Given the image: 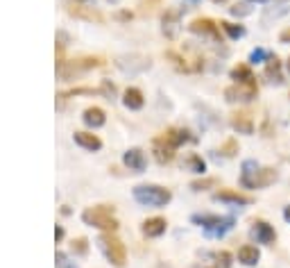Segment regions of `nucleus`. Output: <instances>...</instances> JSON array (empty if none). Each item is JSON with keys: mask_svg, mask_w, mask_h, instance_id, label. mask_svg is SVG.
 Masks as SVG:
<instances>
[{"mask_svg": "<svg viewBox=\"0 0 290 268\" xmlns=\"http://www.w3.org/2000/svg\"><path fill=\"white\" fill-rule=\"evenodd\" d=\"M188 28H190V32H195V34H209V36H213V39H220L218 25H215V21H211V18H195Z\"/></svg>", "mask_w": 290, "mask_h": 268, "instance_id": "9", "label": "nucleus"}, {"mask_svg": "<svg viewBox=\"0 0 290 268\" xmlns=\"http://www.w3.org/2000/svg\"><path fill=\"white\" fill-rule=\"evenodd\" d=\"M288 71H290V60H288Z\"/></svg>", "mask_w": 290, "mask_h": 268, "instance_id": "32", "label": "nucleus"}, {"mask_svg": "<svg viewBox=\"0 0 290 268\" xmlns=\"http://www.w3.org/2000/svg\"><path fill=\"white\" fill-rule=\"evenodd\" d=\"M231 125H234V130L243 132V134H252V132H254V116H252V112H247V109L234 112L231 114Z\"/></svg>", "mask_w": 290, "mask_h": 268, "instance_id": "7", "label": "nucleus"}, {"mask_svg": "<svg viewBox=\"0 0 290 268\" xmlns=\"http://www.w3.org/2000/svg\"><path fill=\"white\" fill-rule=\"evenodd\" d=\"M161 0H141V12L143 14H152L154 7H159Z\"/></svg>", "mask_w": 290, "mask_h": 268, "instance_id": "27", "label": "nucleus"}, {"mask_svg": "<svg viewBox=\"0 0 290 268\" xmlns=\"http://www.w3.org/2000/svg\"><path fill=\"white\" fill-rule=\"evenodd\" d=\"M213 2H227V0H213Z\"/></svg>", "mask_w": 290, "mask_h": 268, "instance_id": "31", "label": "nucleus"}, {"mask_svg": "<svg viewBox=\"0 0 290 268\" xmlns=\"http://www.w3.org/2000/svg\"><path fill=\"white\" fill-rule=\"evenodd\" d=\"M125 164L132 168V171H143L145 168V157H143L141 150H130L127 155H125Z\"/></svg>", "mask_w": 290, "mask_h": 268, "instance_id": "19", "label": "nucleus"}, {"mask_svg": "<svg viewBox=\"0 0 290 268\" xmlns=\"http://www.w3.org/2000/svg\"><path fill=\"white\" fill-rule=\"evenodd\" d=\"M84 123H86V125H93V127L105 125V112H102L100 107H89L84 112Z\"/></svg>", "mask_w": 290, "mask_h": 268, "instance_id": "18", "label": "nucleus"}, {"mask_svg": "<svg viewBox=\"0 0 290 268\" xmlns=\"http://www.w3.org/2000/svg\"><path fill=\"white\" fill-rule=\"evenodd\" d=\"M102 248H105L109 262H111L113 266H125V262H127V252H125V245L118 237L105 234V237H102Z\"/></svg>", "mask_w": 290, "mask_h": 268, "instance_id": "4", "label": "nucleus"}, {"mask_svg": "<svg viewBox=\"0 0 290 268\" xmlns=\"http://www.w3.org/2000/svg\"><path fill=\"white\" fill-rule=\"evenodd\" d=\"M227 100H252L259 95V87L256 82H245V84H234L225 89Z\"/></svg>", "mask_w": 290, "mask_h": 268, "instance_id": "6", "label": "nucleus"}, {"mask_svg": "<svg viewBox=\"0 0 290 268\" xmlns=\"http://www.w3.org/2000/svg\"><path fill=\"white\" fill-rule=\"evenodd\" d=\"M254 232H256V238H259L261 243L265 245H272L277 241V232H274L272 225H267L265 221H256L254 223Z\"/></svg>", "mask_w": 290, "mask_h": 268, "instance_id": "11", "label": "nucleus"}, {"mask_svg": "<svg viewBox=\"0 0 290 268\" xmlns=\"http://www.w3.org/2000/svg\"><path fill=\"white\" fill-rule=\"evenodd\" d=\"M163 141L168 143V146H172V148H177L179 143H184L186 141V132H182V130H175V127H170V130H166L163 132Z\"/></svg>", "mask_w": 290, "mask_h": 268, "instance_id": "20", "label": "nucleus"}, {"mask_svg": "<svg viewBox=\"0 0 290 268\" xmlns=\"http://www.w3.org/2000/svg\"><path fill=\"white\" fill-rule=\"evenodd\" d=\"M220 152H222L225 157H234L238 152V143L234 141V139H229V141L222 143V150H220Z\"/></svg>", "mask_w": 290, "mask_h": 268, "instance_id": "25", "label": "nucleus"}, {"mask_svg": "<svg viewBox=\"0 0 290 268\" xmlns=\"http://www.w3.org/2000/svg\"><path fill=\"white\" fill-rule=\"evenodd\" d=\"M186 166L188 168H193L195 173H204V161H202V157H197V155H190L188 159H186Z\"/></svg>", "mask_w": 290, "mask_h": 268, "instance_id": "23", "label": "nucleus"}, {"mask_svg": "<svg viewBox=\"0 0 290 268\" xmlns=\"http://www.w3.org/2000/svg\"><path fill=\"white\" fill-rule=\"evenodd\" d=\"M274 179H277V171L274 168H256V171H245L243 173V184L247 189L270 186Z\"/></svg>", "mask_w": 290, "mask_h": 268, "instance_id": "3", "label": "nucleus"}, {"mask_svg": "<svg viewBox=\"0 0 290 268\" xmlns=\"http://www.w3.org/2000/svg\"><path fill=\"white\" fill-rule=\"evenodd\" d=\"M279 39H281L284 43H290V28H288V30L281 32V36H279Z\"/></svg>", "mask_w": 290, "mask_h": 268, "instance_id": "29", "label": "nucleus"}, {"mask_svg": "<svg viewBox=\"0 0 290 268\" xmlns=\"http://www.w3.org/2000/svg\"><path fill=\"white\" fill-rule=\"evenodd\" d=\"M125 105H127V107L130 109H141L143 107V91L141 89H136V87H130V89L125 91Z\"/></svg>", "mask_w": 290, "mask_h": 268, "instance_id": "16", "label": "nucleus"}, {"mask_svg": "<svg viewBox=\"0 0 290 268\" xmlns=\"http://www.w3.org/2000/svg\"><path fill=\"white\" fill-rule=\"evenodd\" d=\"M102 64H105L102 57H77V60H71V61H61L59 64V75L61 78H68L71 73L86 71V68H95V66H102Z\"/></svg>", "mask_w": 290, "mask_h": 268, "instance_id": "5", "label": "nucleus"}, {"mask_svg": "<svg viewBox=\"0 0 290 268\" xmlns=\"http://www.w3.org/2000/svg\"><path fill=\"white\" fill-rule=\"evenodd\" d=\"M259 259H261V252L256 245H243L238 250V262L245 264V266H254V264H259Z\"/></svg>", "mask_w": 290, "mask_h": 268, "instance_id": "14", "label": "nucleus"}, {"mask_svg": "<svg viewBox=\"0 0 290 268\" xmlns=\"http://www.w3.org/2000/svg\"><path fill=\"white\" fill-rule=\"evenodd\" d=\"M163 232H166V218H161V216H154V218H148L143 223V234L145 237L154 238V237H161Z\"/></svg>", "mask_w": 290, "mask_h": 268, "instance_id": "12", "label": "nucleus"}, {"mask_svg": "<svg viewBox=\"0 0 290 268\" xmlns=\"http://www.w3.org/2000/svg\"><path fill=\"white\" fill-rule=\"evenodd\" d=\"M77 248V252H86V241L84 238H77V241H73V250Z\"/></svg>", "mask_w": 290, "mask_h": 268, "instance_id": "28", "label": "nucleus"}, {"mask_svg": "<svg viewBox=\"0 0 290 268\" xmlns=\"http://www.w3.org/2000/svg\"><path fill=\"white\" fill-rule=\"evenodd\" d=\"M218 200H225V203H236V205H249L254 198L247 196V193H240V191H234V189H220L215 193Z\"/></svg>", "mask_w": 290, "mask_h": 268, "instance_id": "10", "label": "nucleus"}, {"mask_svg": "<svg viewBox=\"0 0 290 268\" xmlns=\"http://www.w3.org/2000/svg\"><path fill=\"white\" fill-rule=\"evenodd\" d=\"M222 30L227 32V34L231 36V39H238V36H243L245 34V28L243 25H234V23H227V21H222Z\"/></svg>", "mask_w": 290, "mask_h": 268, "instance_id": "22", "label": "nucleus"}, {"mask_svg": "<svg viewBox=\"0 0 290 268\" xmlns=\"http://www.w3.org/2000/svg\"><path fill=\"white\" fill-rule=\"evenodd\" d=\"M75 141L82 146V148H86V150H98L102 146V141L95 134H89V132H77L75 134Z\"/></svg>", "mask_w": 290, "mask_h": 268, "instance_id": "17", "label": "nucleus"}, {"mask_svg": "<svg viewBox=\"0 0 290 268\" xmlns=\"http://www.w3.org/2000/svg\"><path fill=\"white\" fill-rule=\"evenodd\" d=\"M84 221L89 225H95L100 230H116L118 221L113 218V209L107 205H98V207H91L84 211Z\"/></svg>", "mask_w": 290, "mask_h": 268, "instance_id": "1", "label": "nucleus"}, {"mask_svg": "<svg viewBox=\"0 0 290 268\" xmlns=\"http://www.w3.org/2000/svg\"><path fill=\"white\" fill-rule=\"evenodd\" d=\"M166 57H168V60H170L175 66H177L179 71H186V73H190V71H193V66L188 64V60H186L184 55L175 53V50H168V53H166Z\"/></svg>", "mask_w": 290, "mask_h": 268, "instance_id": "21", "label": "nucleus"}, {"mask_svg": "<svg viewBox=\"0 0 290 268\" xmlns=\"http://www.w3.org/2000/svg\"><path fill=\"white\" fill-rule=\"evenodd\" d=\"M279 68H281V61L277 60V57H272V60H267V68H265V73L270 75V78H277V82L281 80V75H279Z\"/></svg>", "mask_w": 290, "mask_h": 268, "instance_id": "24", "label": "nucleus"}, {"mask_svg": "<svg viewBox=\"0 0 290 268\" xmlns=\"http://www.w3.org/2000/svg\"><path fill=\"white\" fill-rule=\"evenodd\" d=\"M231 80H236V84H245V82H256L254 73L247 64H238L231 68Z\"/></svg>", "mask_w": 290, "mask_h": 268, "instance_id": "15", "label": "nucleus"}, {"mask_svg": "<svg viewBox=\"0 0 290 268\" xmlns=\"http://www.w3.org/2000/svg\"><path fill=\"white\" fill-rule=\"evenodd\" d=\"M215 184H218V179L215 178H207V179H195L190 186H193L195 191H202V189H207V186H215Z\"/></svg>", "mask_w": 290, "mask_h": 268, "instance_id": "26", "label": "nucleus"}, {"mask_svg": "<svg viewBox=\"0 0 290 268\" xmlns=\"http://www.w3.org/2000/svg\"><path fill=\"white\" fill-rule=\"evenodd\" d=\"M284 216H286V221L290 223V207H286V211H284Z\"/></svg>", "mask_w": 290, "mask_h": 268, "instance_id": "30", "label": "nucleus"}, {"mask_svg": "<svg viewBox=\"0 0 290 268\" xmlns=\"http://www.w3.org/2000/svg\"><path fill=\"white\" fill-rule=\"evenodd\" d=\"M68 12L73 14V16L77 18H84V21H91V23H105V14L98 12V9H93V7H84V5H68Z\"/></svg>", "mask_w": 290, "mask_h": 268, "instance_id": "8", "label": "nucleus"}, {"mask_svg": "<svg viewBox=\"0 0 290 268\" xmlns=\"http://www.w3.org/2000/svg\"><path fill=\"white\" fill-rule=\"evenodd\" d=\"M154 157H157L161 164H168V161H172V157H175V148L168 146V143L159 137L154 141Z\"/></svg>", "mask_w": 290, "mask_h": 268, "instance_id": "13", "label": "nucleus"}, {"mask_svg": "<svg viewBox=\"0 0 290 268\" xmlns=\"http://www.w3.org/2000/svg\"><path fill=\"white\" fill-rule=\"evenodd\" d=\"M134 196H136L138 203L143 205H152V207H161L170 200V191L163 189V186H136L134 189Z\"/></svg>", "mask_w": 290, "mask_h": 268, "instance_id": "2", "label": "nucleus"}]
</instances>
